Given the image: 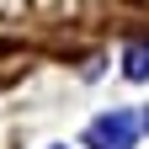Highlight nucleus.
Masks as SVG:
<instances>
[{"label": "nucleus", "mask_w": 149, "mask_h": 149, "mask_svg": "<svg viewBox=\"0 0 149 149\" xmlns=\"http://www.w3.org/2000/svg\"><path fill=\"white\" fill-rule=\"evenodd\" d=\"M128 74H133V80H144V74H149V43L128 48Z\"/></svg>", "instance_id": "obj_2"}, {"label": "nucleus", "mask_w": 149, "mask_h": 149, "mask_svg": "<svg viewBox=\"0 0 149 149\" xmlns=\"http://www.w3.org/2000/svg\"><path fill=\"white\" fill-rule=\"evenodd\" d=\"M133 133H139V117H128V112H107L85 128V144L91 149H133Z\"/></svg>", "instance_id": "obj_1"}]
</instances>
